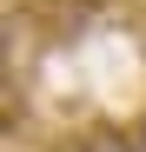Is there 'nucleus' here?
I'll return each mask as SVG.
<instances>
[{"mask_svg":"<svg viewBox=\"0 0 146 152\" xmlns=\"http://www.w3.org/2000/svg\"><path fill=\"white\" fill-rule=\"evenodd\" d=\"M133 145H139V152H146V119H139V126H133Z\"/></svg>","mask_w":146,"mask_h":152,"instance_id":"obj_2","label":"nucleus"},{"mask_svg":"<svg viewBox=\"0 0 146 152\" xmlns=\"http://www.w3.org/2000/svg\"><path fill=\"white\" fill-rule=\"evenodd\" d=\"M100 13V0H33V27L53 33V40H80Z\"/></svg>","mask_w":146,"mask_h":152,"instance_id":"obj_1","label":"nucleus"}]
</instances>
